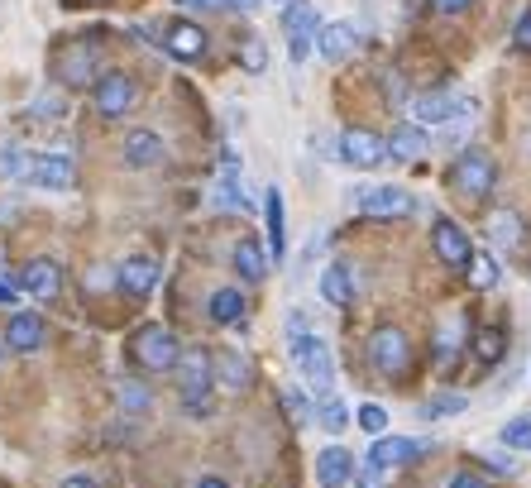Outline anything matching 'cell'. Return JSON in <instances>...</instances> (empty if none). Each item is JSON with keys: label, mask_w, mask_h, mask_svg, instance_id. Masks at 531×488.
<instances>
[{"label": "cell", "mask_w": 531, "mask_h": 488, "mask_svg": "<svg viewBox=\"0 0 531 488\" xmlns=\"http://www.w3.org/2000/svg\"><path fill=\"white\" fill-rule=\"evenodd\" d=\"M445 412H465V398H455V393H450V398H431V402H426V417H445Z\"/></svg>", "instance_id": "74e56055"}, {"label": "cell", "mask_w": 531, "mask_h": 488, "mask_svg": "<svg viewBox=\"0 0 531 488\" xmlns=\"http://www.w3.org/2000/svg\"><path fill=\"white\" fill-rule=\"evenodd\" d=\"M58 488H101V484H96L91 474H67V479H63Z\"/></svg>", "instance_id": "f6af8a7d"}, {"label": "cell", "mask_w": 531, "mask_h": 488, "mask_svg": "<svg viewBox=\"0 0 531 488\" xmlns=\"http://www.w3.org/2000/svg\"><path fill=\"white\" fill-rule=\"evenodd\" d=\"M359 426H364L369 436H383V431H388V412H383L378 402H364V407H359Z\"/></svg>", "instance_id": "d590c367"}, {"label": "cell", "mask_w": 531, "mask_h": 488, "mask_svg": "<svg viewBox=\"0 0 531 488\" xmlns=\"http://www.w3.org/2000/svg\"><path fill=\"white\" fill-rule=\"evenodd\" d=\"M177 383H182V407L192 412V417H206L211 412V383H216V359L206 355V350H182L177 359Z\"/></svg>", "instance_id": "7a4b0ae2"}, {"label": "cell", "mask_w": 531, "mask_h": 488, "mask_svg": "<svg viewBox=\"0 0 531 488\" xmlns=\"http://www.w3.org/2000/svg\"><path fill=\"white\" fill-rule=\"evenodd\" d=\"M235 268H240L244 283H264V273H268L264 249H259L254 240H240V244H235Z\"/></svg>", "instance_id": "4316f807"}, {"label": "cell", "mask_w": 531, "mask_h": 488, "mask_svg": "<svg viewBox=\"0 0 531 488\" xmlns=\"http://www.w3.org/2000/svg\"><path fill=\"white\" fill-rule=\"evenodd\" d=\"M488 235H493L498 249H517V244H522V216H517V211H493Z\"/></svg>", "instance_id": "83f0119b"}, {"label": "cell", "mask_w": 531, "mask_h": 488, "mask_svg": "<svg viewBox=\"0 0 531 488\" xmlns=\"http://www.w3.org/2000/svg\"><path fill=\"white\" fill-rule=\"evenodd\" d=\"M120 402H125L130 412H144V407H149V388L134 383V378H125V383H120Z\"/></svg>", "instance_id": "8d00e7d4"}, {"label": "cell", "mask_w": 531, "mask_h": 488, "mask_svg": "<svg viewBox=\"0 0 531 488\" xmlns=\"http://www.w3.org/2000/svg\"><path fill=\"white\" fill-rule=\"evenodd\" d=\"M503 350H508V340H503V331H498V326H484V331L474 335V359H479V364H498V359H503Z\"/></svg>", "instance_id": "f546056e"}, {"label": "cell", "mask_w": 531, "mask_h": 488, "mask_svg": "<svg viewBox=\"0 0 531 488\" xmlns=\"http://www.w3.org/2000/svg\"><path fill=\"white\" fill-rule=\"evenodd\" d=\"M350 474H354V460L340 450V445H331V450L316 455V479H321V488H340Z\"/></svg>", "instance_id": "7402d4cb"}, {"label": "cell", "mask_w": 531, "mask_h": 488, "mask_svg": "<svg viewBox=\"0 0 531 488\" xmlns=\"http://www.w3.org/2000/svg\"><path fill=\"white\" fill-rule=\"evenodd\" d=\"M288 350H292V364L302 369L307 388L316 398H326L335 383V359H331V345L321 340L316 331H307L302 316H288Z\"/></svg>", "instance_id": "6da1fadb"}, {"label": "cell", "mask_w": 531, "mask_h": 488, "mask_svg": "<svg viewBox=\"0 0 531 488\" xmlns=\"http://www.w3.org/2000/svg\"><path fill=\"white\" fill-rule=\"evenodd\" d=\"M388 154L402 158V163H417L426 154V125H398L388 134Z\"/></svg>", "instance_id": "603a6c76"}, {"label": "cell", "mask_w": 531, "mask_h": 488, "mask_svg": "<svg viewBox=\"0 0 531 488\" xmlns=\"http://www.w3.org/2000/svg\"><path fill=\"white\" fill-rule=\"evenodd\" d=\"M20 288L34 297V302H53L58 292H63V268L53 264V259H29L20 268Z\"/></svg>", "instance_id": "4fadbf2b"}, {"label": "cell", "mask_w": 531, "mask_h": 488, "mask_svg": "<svg viewBox=\"0 0 531 488\" xmlns=\"http://www.w3.org/2000/svg\"><path fill=\"white\" fill-rule=\"evenodd\" d=\"M350 48H354V24H345V20L321 24V34H316V53H321L326 63H340Z\"/></svg>", "instance_id": "d6986e66"}, {"label": "cell", "mask_w": 531, "mask_h": 488, "mask_svg": "<svg viewBox=\"0 0 531 488\" xmlns=\"http://www.w3.org/2000/svg\"><path fill=\"white\" fill-rule=\"evenodd\" d=\"M421 450H426L421 441H407V436H383V441H378L369 455H374L378 465H412Z\"/></svg>", "instance_id": "cb8c5ba5"}, {"label": "cell", "mask_w": 531, "mask_h": 488, "mask_svg": "<svg viewBox=\"0 0 531 488\" xmlns=\"http://www.w3.org/2000/svg\"><path fill=\"white\" fill-rule=\"evenodd\" d=\"M283 34H288L292 63H307L311 44H316V34H321V24H316V10H311L307 0H292V5H283Z\"/></svg>", "instance_id": "52a82bcc"}, {"label": "cell", "mask_w": 531, "mask_h": 488, "mask_svg": "<svg viewBox=\"0 0 531 488\" xmlns=\"http://www.w3.org/2000/svg\"><path fill=\"white\" fill-rule=\"evenodd\" d=\"M369 364H374L383 378L407 374V364H412V345H407V335L393 331V326L374 331V340H369Z\"/></svg>", "instance_id": "8992f818"}, {"label": "cell", "mask_w": 531, "mask_h": 488, "mask_svg": "<svg viewBox=\"0 0 531 488\" xmlns=\"http://www.w3.org/2000/svg\"><path fill=\"white\" fill-rule=\"evenodd\" d=\"M431 10H436V15H465L469 0H431Z\"/></svg>", "instance_id": "7bdbcfd3"}, {"label": "cell", "mask_w": 531, "mask_h": 488, "mask_svg": "<svg viewBox=\"0 0 531 488\" xmlns=\"http://www.w3.org/2000/svg\"><path fill=\"white\" fill-rule=\"evenodd\" d=\"M192 488H230V484H225V479H216V474H206V479H197Z\"/></svg>", "instance_id": "c3c4849f"}, {"label": "cell", "mask_w": 531, "mask_h": 488, "mask_svg": "<svg viewBox=\"0 0 531 488\" xmlns=\"http://www.w3.org/2000/svg\"><path fill=\"white\" fill-rule=\"evenodd\" d=\"M120 154H125V163H130V168H154V163H163V154H168V149H163V139H158L154 130H130V134H125V149H120Z\"/></svg>", "instance_id": "e0dca14e"}, {"label": "cell", "mask_w": 531, "mask_h": 488, "mask_svg": "<svg viewBox=\"0 0 531 488\" xmlns=\"http://www.w3.org/2000/svg\"><path fill=\"white\" fill-rule=\"evenodd\" d=\"M5 350H10V345H5V335H0V355H5Z\"/></svg>", "instance_id": "681fc988"}, {"label": "cell", "mask_w": 531, "mask_h": 488, "mask_svg": "<svg viewBox=\"0 0 531 488\" xmlns=\"http://www.w3.org/2000/svg\"><path fill=\"white\" fill-rule=\"evenodd\" d=\"M240 67L244 72H254V77L268 67V44L259 39V34H244L240 39Z\"/></svg>", "instance_id": "4dcf8cb0"}, {"label": "cell", "mask_w": 531, "mask_h": 488, "mask_svg": "<svg viewBox=\"0 0 531 488\" xmlns=\"http://www.w3.org/2000/svg\"><path fill=\"white\" fill-rule=\"evenodd\" d=\"M503 445L508 450H531V417H517V422L503 426Z\"/></svg>", "instance_id": "e575fe53"}, {"label": "cell", "mask_w": 531, "mask_h": 488, "mask_svg": "<svg viewBox=\"0 0 531 488\" xmlns=\"http://www.w3.org/2000/svg\"><path fill=\"white\" fill-rule=\"evenodd\" d=\"M115 283H120L125 297H144V292H154V283H158V264L154 259H144V254H139V259H125Z\"/></svg>", "instance_id": "ac0fdd59"}, {"label": "cell", "mask_w": 531, "mask_h": 488, "mask_svg": "<svg viewBox=\"0 0 531 488\" xmlns=\"http://www.w3.org/2000/svg\"><path fill=\"white\" fill-rule=\"evenodd\" d=\"M244 307H249V302L240 297V288H216V292H211V307H206V316H211L216 326H235V321L244 316Z\"/></svg>", "instance_id": "484cf974"}, {"label": "cell", "mask_w": 531, "mask_h": 488, "mask_svg": "<svg viewBox=\"0 0 531 488\" xmlns=\"http://www.w3.org/2000/svg\"><path fill=\"white\" fill-rule=\"evenodd\" d=\"M211 359H216V383H221V388H230V393H244V388H249L254 369H249V359H244L240 350H221V355H211Z\"/></svg>", "instance_id": "ffe728a7"}, {"label": "cell", "mask_w": 531, "mask_h": 488, "mask_svg": "<svg viewBox=\"0 0 531 488\" xmlns=\"http://www.w3.org/2000/svg\"><path fill=\"white\" fill-rule=\"evenodd\" d=\"M163 48L173 53L177 63H201L206 58V29L192 20H173L163 29Z\"/></svg>", "instance_id": "7c38bea8"}, {"label": "cell", "mask_w": 531, "mask_h": 488, "mask_svg": "<svg viewBox=\"0 0 531 488\" xmlns=\"http://www.w3.org/2000/svg\"><path fill=\"white\" fill-rule=\"evenodd\" d=\"M91 101H96V115H101V120H120V115L134 111L139 87H134V77H125V72H101Z\"/></svg>", "instance_id": "5b68a950"}, {"label": "cell", "mask_w": 531, "mask_h": 488, "mask_svg": "<svg viewBox=\"0 0 531 488\" xmlns=\"http://www.w3.org/2000/svg\"><path fill=\"white\" fill-rule=\"evenodd\" d=\"M321 297H326V307H354V278L345 264H331L321 273Z\"/></svg>", "instance_id": "44dd1931"}, {"label": "cell", "mask_w": 531, "mask_h": 488, "mask_svg": "<svg viewBox=\"0 0 531 488\" xmlns=\"http://www.w3.org/2000/svg\"><path fill=\"white\" fill-rule=\"evenodd\" d=\"M283 402H288L292 422H311V417H316V407H307V398H302V393H283Z\"/></svg>", "instance_id": "f35d334b"}, {"label": "cell", "mask_w": 531, "mask_h": 488, "mask_svg": "<svg viewBox=\"0 0 531 488\" xmlns=\"http://www.w3.org/2000/svg\"><path fill=\"white\" fill-rule=\"evenodd\" d=\"M512 44L522 48V53H531V10L517 20V29H512Z\"/></svg>", "instance_id": "ab89813d"}, {"label": "cell", "mask_w": 531, "mask_h": 488, "mask_svg": "<svg viewBox=\"0 0 531 488\" xmlns=\"http://www.w3.org/2000/svg\"><path fill=\"white\" fill-rule=\"evenodd\" d=\"M340 158L350 163V168H378L383 158H388V139H378L374 130H345L340 134Z\"/></svg>", "instance_id": "ba28073f"}, {"label": "cell", "mask_w": 531, "mask_h": 488, "mask_svg": "<svg viewBox=\"0 0 531 488\" xmlns=\"http://www.w3.org/2000/svg\"><path fill=\"white\" fill-rule=\"evenodd\" d=\"M177 5H187V10H230L225 0H177Z\"/></svg>", "instance_id": "bcb514c9"}, {"label": "cell", "mask_w": 531, "mask_h": 488, "mask_svg": "<svg viewBox=\"0 0 531 488\" xmlns=\"http://www.w3.org/2000/svg\"><path fill=\"white\" fill-rule=\"evenodd\" d=\"M15 292H20V283H15V278L5 273V264H0V307H10V302H15Z\"/></svg>", "instance_id": "b9f144b4"}, {"label": "cell", "mask_w": 531, "mask_h": 488, "mask_svg": "<svg viewBox=\"0 0 531 488\" xmlns=\"http://www.w3.org/2000/svg\"><path fill=\"white\" fill-rule=\"evenodd\" d=\"M29 115H34V120H48V125H53V120H63V115H67V101L58 96V91H44V96H39V101L29 106Z\"/></svg>", "instance_id": "d6a6232c"}, {"label": "cell", "mask_w": 531, "mask_h": 488, "mask_svg": "<svg viewBox=\"0 0 531 488\" xmlns=\"http://www.w3.org/2000/svg\"><path fill=\"white\" fill-rule=\"evenodd\" d=\"M264 211H268V254L283 259V249H288V230H283V225H288V216H283V192H278V187L268 192Z\"/></svg>", "instance_id": "d4e9b609"}, {"label": "cell", "mask_w": 531, "mask_h": 488, "mask_svg": "<svg viewBox=\"0 0 531 488\" xmlns=\"http://www.w3.org/2000/svg\"><path fill=\"white\" fill-rule=\"evenodd\" d=\"M378 469H383V465H378L374 455H369V460L359 465V488H378Z\"/></svg>", "instance_id": "60d3db41"}, {"label": "cell", "mask_w": 531, "mask_h": 488, "mask_svg": "<svg viewBox=\"0 0 531 488\" xmlns=\"http://www.w3.org/2000/svg\"><path fill=\"white\" fill-rule=\"evenodd\" d=\"M493 182H498V163L484 149H465V154L455 158V168H450V187L469 201H484L493 192Z\"/></svg>", "instance_id": "3957f363"}, {"label": "cell", "mask_w": 531, "mask_h": 488, "mask_svg": "<svg viewBox=\"0 0 531 488\" xmlns=\"http://www.w3.org/2000/svg\"><path fill=\"white\" fill-rule=\"evenodd\" d=\"M130 350L149 374H173L177 359H182V345H177V335L168 331V326H144V331L134 335Z\"/></svg>", "instance_id": "277c9868"}, {"label": "cell", "mask_w": 531, "mask_h": 488, "mask_svg": "<svg viewBox=\"0 0 531 488\" xmlns=\"http://www.w3.org/2000/svg\"><path fill=\"white\" fill-rule=\"evenodd\" d=\"M450 488H488L479 474H469V469H460V474H450Z\"/></svg>", "instance_id": "ee69618b"}, {"label": "cell", "mask_w": 531, "mask_h": 488, "mask_svg": "<svg viewBox=\"0 0 531 488\" xmlns=\"http://www.w3.org/2000/svg\"><path fill=\"white\" fill-rule=\"evenodd\" d=\"M96 58H101L96 44L72 39V44L58 53V77H63V87H87V77H96Z\"/></svg>", "instance_id": "30bf717a"}, {"label": "cell", "mask_w": 531, "mask_h": 488, "mask_svg": "<svg viewBox=\"0 0 531 488\" xmlns=\"http://www.w3.org/2000/svg\"><path fill=\"white\" fill-rule=\"evenodd\" d=\"M29 182L34 187H44V192H72V182H77V163L67 154H39L29 163Z\"/></svg>", "instance_id": "8fae6325"}, {"label": "cell", "mask_w": 531, "mask_h": 488, "mask_svg": "<svg viewBox=\"0 0 531 488\" xmlns=\"http://www.w3.org/2000/svg\"><path fill=\"white\" fill-rule=\"evenodd\" d=\"M412 115H417V125H450L465 115V101L455 91H421L412 101Z\"/></svg>", "instance_id": "5bb4252c"}, {"label": "cell", "mask_w": 531, "mask_h": 488, "mask_svg": "<svg viewBox=\"0 0 531 488\" xmlns=\"http://www.w3.org/2000/svg\"><path fill=\"white\" fill-rule=\"evenodd\" d=\"M431 244H436L441 264H450V268H469V259H474V244H469V235L450 221V216H436V225H431Z\"/></svg>", "instance_id": "9c48e42d"}, {"label": "cell", "mask_w": 531, "mask_h": 488, "mask_svg": "<svg viewBox=\"0 0 531 488\" xmlns=\"http://www.w3.org/2000/svg\"><path fill=\"white\" fill-rule=\"evenodd\" d=\"M359 211L364 216H383V221L407 216L412 211V192H402V187H359Z\"/></svg>", "instance_id": "9a60e30c"}, {"label": "cell", "mask_w": 531, "mask_h": 488, "mask_svg": "<svg viewBox=\"0 0 531 488\" xmlns=\"http://www.w3.org/2000/svg\"><path fill=\"white\" fill-rule=\"evenodd\" d=\"M469 283L479 292L498 288V259H493V254H474V259H469Z\"/></svg>", "instance_id": "1f68e13d"}, {"label": "cell", "mask_w": 531, "mask_h": 488, "mask_svg": "<svg viewBox=\"0 0 531 488\" xmlns=\"http://www.w3.org/2000/svg\"><path fill=\"white\" fill-rule=\"evenodd\" d=\"M225 5H230V10H244V15H254L264 0H225Z\"/></svg>", "instance_id": "7dc6e473"}, {"label": "cell", "mask_w": 531, "mask_h": 488, "mask_svg": "<svg viewBox=\"0 0 531 488\" xmlns=\"http://www.w3.org/2000/svg\"><path fill=\"white\" fill-rule=\"evenodd\" d=\"M29 163H34V158H24V149L5 144V154H0V173H5V178H29Z\"/></svg>", "instance_id": "836d02e7"}, {"label": "cell", "mask_w": 531, "mask_h": 488, "mask_svg": "<svg viewBox=\"0 0 531 488\" xmlns=\"http://www.w3.org/2000/svg\"><path fill=\"white\" fill-rule=\"evenodd\" d=\"M5 345H10V350H20V355H34V350L44 345V316H34V311H15V316H10V326H5Z\"/></svg>", "instance_id": "2e32d148"}, {"label": "cell", "mask_w": 531, "mask_h": 488, "mask_svg": "<svg viewBox=\"0 0 531 488\" xmlns=\"http://www.w3.org/2000/svg\"><path fill=\"white\" fill-rule=\"evenodd\" d=\"M316 426H321V431H331V436H340V431L350 426V407H345L340 398H331V393H326V398H316Z\"/></svg>", "instance_id": "f1b7e54d"}]
</instances>
